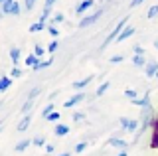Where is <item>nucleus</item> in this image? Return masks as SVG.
I'll return each mask as SVG.
<instances>
[{
  "mask_svg": "<svg viewBox=\"0 0 158 156\" xmlns=\"http://www.w3.org/2000/svg\"><path fill=\"white\" fill-rule=\"evenodd\" d=\"M125 26H128V16H125L123 18L121 22L117 24L115 28H113V32L109 34V36L105 38V40H103V43H101V50H105V47L109 46V43H113V42H117V38H118V34H121L123 30H125Z\"/></svg>",
  "mask_w": 158,
  "mask_h": 156,
  "instance_id": "obj_1",
  "label": "nucleus"
},
{
  "mask_svg": "<svg viewBox=\"0 0 158 156\" xmlns=\"http://www.w3.org/2000/svg\"><path fill=\"white\" fill-rule=\"evenodd\" d=\"M103 14H105V8H97L95 12H91V14H87V16H83L81 20L77 22V28H79V30H85V28L93 26V24H95L99 18L103 16Z\"/></svg>",
  "mask_w": 158,
  "mask_h": 156,
  "instance_id": "obj_2",
  "label": "nucleus"
},
{
  "mask_svg": "<svg viewBox=\"0 0 158 156\" xmlns=\"http://www.w3.org/2000/svg\"><path fill=\"white\" fill-rule=\"evenodd\" d=\"M4 16H20L22 14V6H20L18 0H6L4 4H0Z\"/></svg>",
  "mask_w": 158,
  "mask_h": 156,
  "instance_id": "obj_3",
  "label": "nucleus"
},
{
  "mask_svg": "<svg viewBox=\"0 0 158 156\" xmlns=\"http://www.w3.org/2000/svg\"><path fill=\"white\" fill-rule=\"evenodd\" d=\"M118 125H121L123 130H128V133L136 134L138 133V121L136 119H128V117H121L118 119Z\"/></svg>",
  "mask_w": 158,
  "mask_h": 156,
  "instance_id": "obj_4",
  "label": "nucleus"
},
{
  "mask_svg": "<svg viewBox=\"0 0 158 156\" xmlns=\"http://www.w3.org/2000/svg\"><path fill=\"white\" fill-rule=\"evenodd\" d=\"M85 93H81V91H77L75 95L71 97V99H67L65 103H63V107H65V109H73V107H77V105H81L83 101H85Z\"/></svg>",
  "mask_w": 158,
  "mask_h": 156,
  "instance_id": "obj_5",
  "label": "nucleus"
},
{
  "mask_svg": "<svg viewBox=\"0 0 158 156\" xmlns=\"http://www.w3.org/2000/svg\"><path fill=\"white\" fill-rule=\"evenodd\" d=\"M91 8H95V0H81L75 6V14L77 16H83V14L87 10H91Z\"/></svg>",
  "mask_w": 158,
  "mask_h": 156,
  "instance_id": "obj_6",
  "label": "nucleus"
},
{
  "mask_svg": "<svg viewBox=\"0 0 158 156\" xmlns=\"http://www.w3.org/2000/svg\"><path fill=\"white\" fill-rule=\"evenodd\" d=\"M107 144L113 146V148H117V150H127L128 148V142H127V140L125 138H117V136H109Z\"/></svg>",
  "mask_w": 158,
  "mask_h": 156,
  "instance_id": "obj_7",
  "label": "nucleus"
},
{
  "mask_svg": "<svg viewBox=\"0 0 158 156\" xmlns=\"http://www.w3.org/2000/svg\"><path fill=\"white\" fill-rule=\"evenodd\" d=\"M135 34H136V28L132 26V24H128V26H125V30H123L121 34H118L117 42H125V40H128V38H132Z\"/></svg>",
  "mask_w": 158,
  "mask_h": 156,
  "instance_id": "obj_8",
  "label": "nucleus"
},
{
  "mask_svg": "<svg viewBox=\"0 0 158 156\" xmlns=\"http://www.w3.org/2000/svg\"><path fill=\"white\" fill-rule=\"evenodd\" d=\"M131 103L135 105V107H140V109H146V107H152V103H150V93H146L144 97H140V99L136 97V99H132Z\"/></svg>",
  "mask_w": 158,
  "mask_h": 156,
  "instance_id": "obj_9",
  "label": "nucleus"
},
{
  "mask_svg": "<svg viewBox=\"0 0 158 156\" xmlns=\"http://www.w3.org/2000/svg\"><path fill=\"white\" fill-rule=\"evenodd\" d=\"M30 125H32V115H22V119H20L18 123V133H26V130L30 129Z\"/></svg>",
  "mask_w": 158,
  "mask_h": 156,
  "instance_id": "obj_10",
  "label": "nucleus"
},
{
  "mask_svg": "<svg viewBox=\"0 0 158 156\" xmlns=\"http://www.w3.org/2000/svg\"><path fill=\"white\" fill-rule=\"evenodd\" d=\"M156 71H158V61H148L146 67H144V75L148 77V79H154Z\"/></svg>",
  "mask_w": 158,
  "mask_h": 156,
  "instance_id": "obj_11",
  "label": "nucleus"
},
{
  "mask_svg": "<svg viewBox=\"0 0 158 156\" xmlns=\"http://www.w3.org/2000/svg\"><path fill=\"white\" fill-rule=\"evenodd\" d=\"M91 81H93V75H87L85 79L73 81V83H71V87H73V89H75V91H81V89H85V87H87L89 83H91Z\"/></svg>",
  "mask_w": 158,
  "mask_h": 156,
  "instance_id": "obj_12",
  "label": "nucleus"
},
{
  "mask_svg": "<svg viewBox=\"0 0 158 156\" xmlns=\"http://www.w3.org/2000/svg\"><path fill=\"white\" fill-rule=\"evenodd\" d=\"M8 55H10V60H12V65H20V55H22V50H20V47H10Z\"/></svg>",
  "mask_w": 158,
  "mask_h": 156,
  "instance_id": "obj_13",
  "label": "nucleus"
},
{
  "mask_svg": "<svg viewBox=\"0 0 158 156\" xmlns=\"http://www.w3.org/2000/svg\"><path fill=\"white\" fill-rule=\"evenodd\" d=\"M14 83V79L10 75H4V77H0V93H4V91H8L10 87H12Z\"/></svg>",
  "mask_w": 158,
  "mask_h": 156,
  "instance_id": "obj_14",
  "label": "nucleus"
},
{
  "mask_svg": "<svg viewBox=\"0 0 158 156\" xmlns=\"http://www.w3.org/2000/svg\"><path fill=\"white\" fill-rule=\"evenodd\" d=\"M146 63H148V61H146V57H144V55H136V53L132 55V65H135L136 69H144Z\"/></svg>",
  "mask_w": 158,
  "mask_h": 156,
  "instance_id": "obj_15",
  "label": "nucleus"
},
{
  "mask_svg": "<svg viewBox=\"0 0 158 156\" xmlns=\"http://www.w3.org/2000/svg\"><path fill=\"white\" fill-rule=\"evenodd\" d=\"M69 130H71V129H69L67 125L57 123V125H56V129H53V134H56V136H67V134H69Z\"/></svg>",
  "mask_w": 158,
  "mask_h": 156,
  "instance_id": "obj_16",
  "label": "nucleus"
},
{
  "mask_svg": "<svg viewBox=\"0 0 158 156\" xmlns=\"http://www.w3.org/2000/svg\"><path fill=\"white\" fill-rule=\"evenodd\" d=\"M30 144H34V142L30 138H24V140H20L18 144H14V150H16V152H24V150L30 148Z\"/></svg>",
  "mask_w": 158,
  "mask_h": 156,
  "instance_id": "obj_17",
  "label": "nucleus"
},
{
  "mask_svg": "<svg viewBox=\"0 0 158 156\" xmlns=\"http://www.w3.org/2000/svg\"><path fill=\"white\" fill-rule=\"evenodd\" d=\"M24 63H26V65L28 67H36L38 65V63H40V57L36 55V53H28V55H26V60H24Z\"/></svg>",
  "mask_w": 158,
  "mask_h": 156,
  "instance_id": "obj_18",
  "label": "nucleus"
},
{
  "mask_svg": "<svg viewBox=\"0 0 158 156\" xmlns=\"http://www.w3.org/2000/svg\"><path fill=\"white\" fill-rule=\"evenodd\" d=\"M52 63H53V57H48V60H40V63H38L36 67H32V69H34V71H42V69H48Z\"/></svg>",
  "mask_w": 158,
  "mask_h": 156,
  "instance_id": "obj_19",
  "label": "nucleus"
},
{
  "mask_svg": "<svg viewBox=\"0 0 158 156\" xmlns=\"http://www.w3.org/2000/svg\"><path fill=\"white\" fill-rule=\"evenodd\" d=\"M109 89H111V81H105V83H101V85L97 87V91H95V97H103Z\"/></svg>",
  "mask_w": 158,
  "mask_h": 156,
  "instance_id": "obj_20",
  "label": "nucleus"
},
{
  "mask_svg": "<svg viewBox=\"0 0 158 156\" xmlns=\"http://www.w3.org/2000/svg\"><path fill=\"white\" fill-rule=\"evenodd\" d=\"M48 30V24H42V22H34L30 26V34H38V32H44Z\"/></svg>",
  "mask_w": 158,
  "mask_h": 156,
  "instance_id": "obj_21",
  "label": "nucleus"
},
{
  "mask_svg": "<svg viewBox=\"0 0 158 156\" xmlns=\"http://www.w3.org/2000/svg\"><path fill=\"white\" fill-rule=\"evenodd\" d=\"M32 107H34V99H28V97H26V101H24V105H22V109H20V113H22V115H30Z\"/></svg>",
  "mask_w": 158,
  "mask_h": 156,
  "instance_id": "obj_22",
  "label": "nucleus"
},
{
  "mask_svg": "<svg viewBox=\"0 0 158 156\" xmlns=\"http://www.w3.org/2000/svg\"><path fill=\"white\" fill-rule=\"evenodd\" d=\"M65 22V16H63V12H56L52 16V20H49V24H53V26H57V24H63Z\"/></svg>",
  "mask_w": 158,
  "mask_h": 156,
  "instance_id": "obj_23",
  "label": "nucleus"
},
{
  "mask_svg": "<svg viewBox=\"0 0 158 156\" xmlns=\"http://www.w3.org/2000/svg\"><path fill=\"white\" fill-rule=\"evenodd\" d=\"M146 18H148V20H156V18H158V4H152V6L148 8Z\"/></svg>",
  "mask_w": 158,
  "mask_h": 156,
  "instance_id": "obj_24",
  "label": "nucleus"
},
{
  "mask_svg": "<svg viewBox=\"0 0 158 156\" xmlns=\"http://www.w3.org/2000/svg\"><path fill=\"white\" fill-rule=\"evenodd\" d=\"M32 142H34V146H38V148H42V146H46V144H48V142H46V138H44L42 134L34 136V138H32Z\"/></svg>",
  "mask_w": 158,
  "mask_h": 156,
  "instance_id": "obj_25",
  "label": "nucleus"
},
{
  "mask_svg": "<svg viewBox=\"0 0 158 156\" xmlns=\"http://www.w3.org/2000/svg\"><path fill=\"white\" fill-rule=\"evenodd\" d=\"M87 146H89V142L83 140V142H79V144L73 146V152H75V154H81V152H85V150H87Z\"/></svg>",
  "mask_w": 158,
  "mask_h": 156,
  "instance_id": "obj_26",
  "label": "nucleus"
},
{
  "mask_svg": "<svg viewBox=\"0 0 158 156\" xmlns=\"http://www.w3.org/2000/svg\"><path fill=\"white\" fill-rule=\"evenodd\" d=\"M48 32H49V36H52L53 40H57V38H59V28L53 26V24H48Z\"/></svg>",
  "mask_w": 158,
  "mask_h": 156,
  "instance_id": "obj_27",
  "label": "nucleus"
},
{
  "mask_svg": "<svg viewBox=\"0 0 158 156\" xmlns=\"http://www.w3.org/2000/svg\"><path fill=\"white\" fill-rule=\"evenodd\" d=\"M46 51H48V50H46V47L42 46V43H36V46H34V53H36V55L40 57V60L44 57V53H46Z\"/></svg>",
  "mask_w": 158,
  "mask_h": 156,
  "instance_id": "obj_28",
  "label": "nucleus"
},
{
  "mask_svg": "<svg viewBox=\"0 0 158 156\" xmlns=\"http://www.w3.org/2000/svg\"><path fill=\"white\" fill-rule=\"evenodd\" d=\"M59 119H61V113H56V111H53V113H49V115L46 117L48 123H59Z\"/></svg>",
  "mask_w": 158,
  "mask_h": 156,
  "instance_id": "obj_29",
  "label": "nucleus"
},
{
  "mask_svg": "<svg viewBox=\"0 0 158 156\" xmlns=\"http://www.w3.org/2000/svg\"><path fill=\"white\" fill-rule=\"evenodd\" d=\"M10 77H12V79H20V77H22V69H20L18 65H12V69H10Z\"/></svg>",
  "mask_w": 158,
  "mask_h": 156,
  "instance_id": "obj_30",
  "label": "nucleus"
},
{
  "mask_svg": "<svg viewBox=\"0 0 158 156\" xmlns=\"http://www.w3.org/2000/svg\"><path fill=\"white\" fill-rule=\"evenodd\" d=\"M71 119L75 121V123H81V121H85V113H81V111H75V113H71Z\"/></svg>",
  "mask_w": 158,
  "mask_h": 156,
  "instance_id": "obj_31",
  "label": "nucleus"
},
{
  "mask_svg": "<svg viewBox=\"0 0 158 156\" xmlns=\"http://www.w3.org/2000/svg\"><path fill=\"white\" fill-rule=\"evenodd\" d=\"M57 50H59V42H57V40L49 42V46H48V51H49V53H52V55H53V53H56Z\"/></svg>",
  "mask_w": 158,
  "mask_h": 156,
  "instance_id": "obj_32",
  "label": "nucleus"
},
{
  "mask_svg": "<svg viewBox=\"0 0 158 156\" xmlns=\"http://www.w3.org/2000/svg\"><path fill=\"white\" fill-rule=\"evenodd\" d=\"M40 93H42V87H34V89L28 93V99H34V101H36V97H38Z\"/></svg>",
  "mask_w": 158,
  "mask_h": 156,
  "instance_id": "obj_33",
  "label": "nucleus"
},
{
  "mask_svg": "<svg viewBox=\"0 0 158 156\" xmlns=\"http://www.w3.org/2000/svg\"><path fill=\"white\" fill-rule=\"evenodd\" d=\"M125 97H127L128 101H132V99H136V97H138V93H136L135 89H125Z\"/></svg>",
  "mask_w": 158,
  "mask_h": 156,
  "instance_id": "obj_34",
  "label": "nucleus"
},
{
  "mask_svg": "<svg viewBox=\"0 0 158 156\" xmlns=\"http://www.w3.org/2000/svg\"><path fill=\"white\" fill-rule=\"evenodd\" d=\"M36 2H38V0H24V8H26L28 12H32L34 6H36Z\"/></svg>",
  "mask_w": 158,
  "mask_h": 156,
  "instance_id": "obj_35",
  "label": "nucleus"
},
{
  "mask_svg": "<svg viewBox=\"0 0 158 156\" xmlns=\"http://www.w3.org/2000/svg\"><path fill=\"white\" fill-rule=\"evenodd\" d=\"M56 4H57V0H46V2H44V10H53Z\"/></svg>",
  "mask_w": 158,
  "mask_h": 156,
  "instance_id": "obj_36",
  "label": "nucleus"
},
{
  "mask_svg": "<svg viewBox=\"0 0 158 156\" xmlns=\"http://www.w3.org/2000/svg\"><path fill=\"white\" fill-rule=\"evenodd\" d=\"M49 113H53V103H49V105H46V107H44V111H42V117L46 119V117H48Z\"/></svg>",
  "mask_w": 158,
  "mask_h": 156,
  "instance_id": "obj_37",
  "label": "nucleus"
},
{
  "mask_svg": "<svg viewBox=\"0 0 158 156\" xmlns=\"http://www.w3.org/2000/svg\"><path fill=\"white\" fill-rule=\"evenodd\" d=\"M123 61H125V55H113L109 60V63H123Z\"/></svg>",
  "mask_w": 158,
  "mask_h": 156,
  "instance_id": "obj_38",
  "label": "nucleus"
},
{
  "mask_svg": "<svg viewBox=\"0 0 158 156\" xmlns=\"http://www.w3.org/2000/svg\"><path fill=\"white\" fill-rule=\"evenodd\" d=\"M132 51H135L136 55H144V47H142V46H135V47H132Z\"/></svg>",
  "mask_w": 158,
  "mask_h": 156,
  "instance_id": "obj_39",
  "label": "nucleus"
},
{
  "mask_svg": "<svg viewBox=\"0 0 158 156\" xmlns=\"http://www.w3.org/2000/svg\"><path fill=\"white\" fill-rule=\"evenodd\" d=\"M142 2H144V0H131V8H138Z\"/></svg>",
  "mask_w": 158,
  "mask_h": 156,
  "instance_id": "obj_40",
  "label": "nucleus"
},
{
  "mask_svg": "<svg viewBox=\"0 0 158 156\" xmlns=\"http://www.w3.org/2000/svg\"><path fill=\"white\" fill-rule=\"evenodd\" d=\"M46 152H48V154L56 152V146H53V144H46Z\"/></svg>",
  "mask_w": 158,
  "mask_h": 156,
  "instance_id": "obj_41",
  "label": "nucleus"
},
{
  "mask_svg": "<svg viewBox=\"0 0 158 156\" xmlns=\"http://www.w3.org/2000/svg\"><path fill=\"white\" fill-rule=\"evenodd\" d=\"M117 156H128V154H127V150H118V154H117Z\"/></svg>",
  "mask_w": 158,
  "mask_h": 156,
  "instance_id": "obj_42",
  "label": "nucleus"
},
{
  "mask_svg": "<svg viewBox=\"0 0 158 156\" xmlns=\"http://www.w3.org/2000/svg\"><path fill=\"white\" fill-rule=\"evenodd\" d=\"M59 156H71V152H61Z\"/></svg>",
  "mask_w": 158,
  "mask_h": 156,
  "instance_id": "obj_43",
  "label": "nucleus"
},
{
  "mask_svg": "<svg viewBox=\"0 0 158 156\" xmlns=\"http://www.w3.org/2000/svg\"><path fill=\"white\" fill-rule=\"evenodd\" d=\"M154 47H156V50H158V40H156V42H154Z\"/></svg>",
  "mask_w": 158,
  "mask_h": 156,
  "instance_id": "obj_44",
  "label": "nucleus"
},
{
  "mask_svg": "<svg viewBox=\"0 0 158 156\" xmlns=\"http://www.w3.org/2000/svg\"><path fill=\"white\" fill-rule=\"evenodd\" d=\"M2 126H4V123H0V133H2Z\"/></svg>",
  "mask_w": 158,
  "mask_h": 156,
  "instance_id": "obj_45",
  "label": "nucleus"
},
{
  "mask_svg": "<svg viewBox=\"0 0 158 156\" xmlns=\"http://www.w3.org/2000/svg\"><path fill=\"white\" fill-rule=\"evenodd\" d=\"M154 79H156V81H158V71H156V77H154Z\"/></svg>",
  "mask_w": 158,
  "mask_h": 156,
  "instance_id": "obj_46",
  "label": "nucleus"
},
{
  "mask_svg": "<svg viewBox=\"0 0 158 156\" xmlns=\"http://www.w3.org/2000/svg\"><path fill=\"white\" fill-rule=\"evenodd\" d=\"M4 2H6V0H0V4H4Z\"/></svg>",
  "mask_w": 158,
  "mask_h": 156,
  "instance_id": "obj_47",
  "label": "nucleus"
},
{
  "mask_svg": "<svg viewBox=\"0 0 158 156\" xmlns=\"http://www.w3.org/2000/svg\"><path fill=\"white\" fill-rule=\"evenodd\" d=\"M105 2H111V0H105Z\"/></svg>",
  "mask_w": 158,
  "mask_h": 156,
  "instance_id": "obj_48",
  "label": "nucleus"
}]
</instances>
